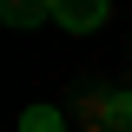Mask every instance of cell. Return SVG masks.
<instances>
[{
    "instance_id": "1",
    "label": "cell",
    "mask_w": 132,
    "mask_h": 132,
    "mask_svg": "<svg viewBox=\"0 0 132 132\" xmlns=\"http://www.w3.org/2000/svg\"><path fill=\"white\" fill-rule=\"evenodd\" d=\"M106 99H112V86H99V79H79V86H73V99H66V119H73V132L106 126Z\"/></svg>"
},
{
    "instance_id": "2",
    "label": "cell",
    "mask_w": 132,
    "mask_h": 132,
    "mask_svg": "<svg viewBox=\"0 0 132 132\" xmlns=\"http://www.w3.org/2000/svg\"><path fill=\"white\" fill-rule=\"evenodd\" d=\"M53 20L73 33H93L99 20H106V0H53Z\"/></svg>"
},
{
    "instance_id": "3",
    "label": "cell",
    "mask_w": 132,
    "mask_h": 132,
    "mask_svg": "<svg viewBox=\"0 0 132 132\" xmlns=\"http://www.w3.org/2000/svg\"><path fill=\"white\" fill-rule=\"evenodd\" d=\"M0 20L7 27H40V20H53V0H7Z\"/></svg>"
},
{
    "instance_id": "4",
    "label": "cell",
    "mask_w": 132,
    "mask_h": 132,
    "mask_svg": "<svg viewBox=\"0 0 132 132\" xmlns=\"http://www.w3.org/2000/svg\"><path fill=\"white\" fill-rule=\"evenodd\" d=\"M20 132H66V112L60 106H27L20 112Z\"/></svg>"
},
{
    "instance_id": "5",
    "label": "cell",
    "mask_w": 132,
    "mask_h": 132,
    "mask_svg": "<svg viewBox=\"0 0 132 132\" xmlns=\"http://www.w3.org/2000/svg\"><path fill=\"white\" fill-rule=\"evenodd\" d=\"M106 132H132V86L106 99Z\"/></svg>"
},
{
    "instance_id": "6",
    "label": "cell",
    "mask_w": 132,
    "mask_h": 132,
    "mask_svg": "<svg viewBox=\"0 0 132 132\" xmlns=\"http://www.w3.org/2000/svg\"><path fill=\"white\" fill-rule=\"evenodd\" d=\"M86 132H106V126H86Z\"/></svg>"
}]
</instances>
